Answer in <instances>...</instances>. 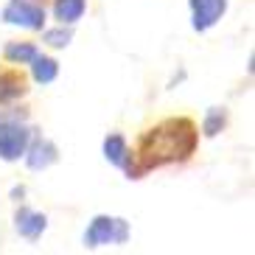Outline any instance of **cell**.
Returning <instances> with one entry per match:
<instances>
[{
    "label": "cell",
    "instance_id": "3",
    "mask_svg": "<svg viewBox=\"0 0 255 255\" xmlns=\"http://www.w3.org/2000/svg\"><path fill=\"white\" fill-rule=\"evenodd\" d=\"M34 129L25 127V121L20 118H3L0 121V160L6 163H17L25 154Z\"/></svg>",
    "mask_w": 255,
    "mask_h": 255
},
{
    "label": "cell",
    "instance_id": "2",
    "mask_svg": "<svg viewBox=\"0 0 255 255\" xmlns=\"http://www.w3.org/2000/svg\"><path fill=\"white\" fill-rule=\"evenodd\" d=\"M129 241V222L121 216H107V213H98L90 222V227L84 230V247L87 250H98L107 247V244H127Z\"/></svg>",
    "mask_w": 255,
    "mask_h": 255
},
{
    "label": "cell",
    "instance_id": "12",
    "mask_svg": "<svg viewBox=\"0 0 255 255\" xmlns=\"http://www.w3.org/2000/svg\"><path fill=\"white\" fill-rule=\"evenodd\" d=\"M104 157H107V163L118 165V168H124V165H127L129 140L121 135V132H110V135L104 137Z\"/></svg>",
    "mask_w": 255,
    "mask_h": 255
},
{
    "label": "cell",
    "instance_id": "8",
    "mask_svg": "<svg viewBox=\"0 0 255 255\" xmlns=\"http://www.w3.org/2000/svg\"><path fill=\"white\" fill-rule=\"evenodd\" d=\"M14 230L20 233L25 241H39L42 233L48 230V216L23 205V208H17V213H14Z\"/></svg>",
    "mask_w": 255,
    "mask_h": 255
},
{
    "label": "cell",
    "instance_id": "10",
    "mask_svg": "<svg viewBox=\"0 0 255 255\" xmlns=\"http://www.w3.org/2000/svg\"><path fill=\"white\" fill-rule=\"evenodd\" d=\"M28 65H31V79L37 84H51L59 76V62L53 56H45V53H37Z\"/></svg>",
    "mask_w": 255,
    "mask_h": 255
},
{
    "label": "cell",
    "instance_id": "11",
    "mask_svg": "<svg viewBox=\"0 0 255 255\" xmlns=\"http://www.w3.org/2000/svg\"><path fill=\"white\" fill-rule=\"evenodd\" d=\"M87 11V0H53V17L62 25H76Z\"/></svg>",
    "mask_w": 255,
    "mask_h": 255
},
{
    "label": "cell",
    "instance_id": "5",
    "mask_svg": "<svg viewBox=\"0 0 255 255\" xmlns=\"http://www.w3.org/2000/svg\"><path fill=\"white\" fill-rule=\"evenodd\" d=\"M28 76H25V70H20V65L0 62V110H8L20 98L28 96Z\"/></svg>",
    "mask_w": 255,
    "mask_h": 255
},
{
    "label": "cell",
    "instance_id": "15",
    "mask_svg": "<svg viewBox=\"0 0 255 255\" xmlns=\"http://www.w3.org/2000/svg\"><path fill=\"white\" fill-rule=\"evenodd\" d=\"M25 194V188H14V191H11V199H17V196H23Z\"/></svg>",
    "mask_w": 255,
    "mask_h": 255
},
{
    "label": "cell",
    "instance_id": "13",
    "mask_svg": "<svg viewBox=\"0 0 255 255\" xmlns=\"http://www.w3.org/2000/svg\"><path fill=\"white\" fill-rule=\"evenodd\" d=\"M225 127H227V110L225 107H210L208 115H205V121H202L205 137H216Z\"/></svg>",
    "mask_w": 255,
    "mask_h": 255
},
{
    "label": "cell",
    "instance_id": "14",
    "mask_svg": "<svg viewBox=\"0 0 255 255\" xmlns=\"http://www.w3.org/2000/svg\"><path fill=\"white\" fill-rule=\"evenodd\" d=\"M70 39H73V25H56V28H48L42 31V42L51 48H68Z\"/></svg>",
    "mask_w": 255,
    "mask_h": 255
},
{
    "label": "cell",
    "instance_id": "9",
    "mask_svg": "<svg viewBox=\"0 0 255 255\" xmlns=\"http://www.w3.org/2000/svg\"><path fill=\"white\" fill-rule=\"evenodd\" d=\"M37 53H39V48H37L34 39H8L6 48H3V62H11V65H28Z\"/></svg>",
    "mask_w": 255,
    "mask_h": 255
},
{
    "label": "cell",
    "instance_id": "16",
    "mask_svg": "<svg viewBox=\"0 0 255 255\" xmlns=\"http://www.w3.org/2000/svg\"><path fill=\"white\" fill-rule=\"evenodd\" d=\"M34 3H42V6H45V0H34Z\"/></svg>",
    "mask_w": 255,
    "mask_h": 255
},
{
    "label": "cell",
    "instance_id": "4",
    "mask_svg": "<svg viewBox=\"0 0 255 255\" xmlns=\"http://www.w3.org/2000/svg\"><path fill=\"white\" fill-rule=\"evenodd\" d=\"M3 23L20 25L28 31H42L45 28V6L34 0H8L3 6Z\"/></svg>",
    "mask_w": 255,
    "mask_h": 255
},
{
    "label": "cell",
    "instance_id": "7",
    "mask_svg": "<svg viewBox=\"0 0 255 255\" xmlns=\"http://www.w3.org/2000/svg\"><path fill=\"white\" fill-rule=\"evenodd\" d=\"M188 6H191V25H194V31L205 34L225 17L227 0H188Z\"/></svg>",
    "mask_w": 255,
    "mask_h": 255
},
{
    "label": "cell",
    "instance_id": "1",
    "mask_svg": "<svg viewBox=\"0 0 255 255\" xmlns=\"http://www.w3.org/2000/svg\"><path fill=\"white\" fill-rule=\"evenodd\" d=\"M199 149V127L191 115H165L146 124L129 146L127 171L129 180H143L149 171L165 165H182Z\"/></svg>",
    "mask_w": 255,
    "mask_h": 255
},
{
    "label": "cell",
    "instance_id": "6",
    "mask_svg": "<svg viewBox=\"0 0 255 255\" xmlns=\"http://www.w3.org/2000/svg\"><path fill=\"white\" fill-rule=\"evenodd\" d=\"M23 160H25V165H28L31 171H45V168H51V165L59 160V149H56V143H53L51 137L31 135Z\"/></svg>",
    "mask_w": 255,
    "mask_h": 255
}]
</instances>
